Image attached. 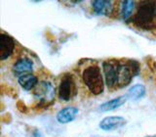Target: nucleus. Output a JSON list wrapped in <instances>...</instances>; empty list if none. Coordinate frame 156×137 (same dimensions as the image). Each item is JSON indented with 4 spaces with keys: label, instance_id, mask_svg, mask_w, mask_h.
I'll return each mask as SVG.
<instances>
[{
    "label": "nucleus",
    "instance_id": "obj_1",
    "mask_svg": "<svg viewBox=\"0 0 156 137\" xmlns=\"http://www.w3.org/2000/svg\"><path fill=\"white\" fill-rule=\"evenodd\" d=\"M156 20V2L143 1L140 2L136 13L132 18V23L136 27L143 28H150L155 24Z\"/></svg>",
    "mask_w": 156,
    "mask_h": 137
},
{
    "label": "nucleus",
    "instance_id": "obj_2",
    "mask_svg": "<svg viewBox=\"0 0 156 137\" xmlns=\"http://www.w3.org/2000/svg\"><path fill=\"white\" fill-rule=\"evenodd\" d=\"M83 81L93 94L99 95L104 91V78L101 68L97 65L87 67L82 73Z\"/></svg>",
    "mask_w": 156,
    "mask_h": 137
},
{
    "label": "nucleus",
    "instance_id": "obj_3",
    "mask_svg": "<svg viewBox=\"0 0 156 137\" xmlns=\"http://www.w3.org/2000/svg\"><path fill=\"white\" fill-rule=\"evenodd\" d=\"M119 65L120 62L116 60H109L102 64L105 84L108 88H114L117 86Z\"/></svg>",
    "mask_w": 156,
    "mask_h": 137
},
{
    "label": "nucleus",
    "instance_id": "obj_4",
    "mask_svg": "<svg viewBox=\"0 0 156 137\" xmlns=\"http://www.w3.org/2000/svg\"><path fill=\"white\" fill-rule=\"evenodd\" d=\"M77 94L75 81L70 75H66L58 86V97L63 101H69Z\"/></svg>",
    "mask_w": 156,
    "mask_h": 137
},
{
    "label": "nucleus",
    "instance_id": "obj_5",
    "mask_svg": "<svg viewBox=\"0 0 156 137\" xmlns=\"http://www.w3.org/2000/svg\"><path fill=\"white\" fill-rule=\"evenodd\" d=\"M55 88L50 81H41L35 87L34 95L39 98L41 103H48L55 98Z\"/></svg>",
    "mask_w": 156,
    "mask_h": 137
},
{
    "label": "nucleus",
    "instance_id": "obj_6",
    "mask_svg": "<svg viewBox=\"0 0 156 137\" xmlns=\"http://www.w3.org/2000/svg\"><path fill=\"white\" fill-rule=\"evenodd\" d=\"M15 49L14 39L5 33L0 34V60L4 61L12 55Z\"/></svg>",
    "mask_w": 156,
    "mask_h": 137
},
{
    "label": "nucleus",
    "instance_id": "obj_7",
    "mask_svg": "<svg viewBox=\"0 0 156 137\" xmlns=\"http://www.w3.org/2000/svg\"><path fill=\"white\" fill-rule=\"evenodd\" d=\"M125 124H126V120L124 117L112 116V117H105L100 122V128L105 131H110V130L118 129Z\"/></svg>",
    "mask_w": 156,
    "mask_h": 137
},
{
    "label": "nucleus",
    "instance_id": "obj_8",
    "mask_svg": "<svg viewBox=\"0 0 156 137\" xmlns=\"http://www.w3.org/2000/svg\"><path fill=\"white\" fill-rule=\"evenodd\" d=\"M33 70V62L28 58H22L18 60L13 66L14 75L17 76H23L24 75H28Z\"/></svg>",
    "mask_w": 156,
    "mask_h": 137
},
{
    "label": "nucleus",
    "instance_id": "obj_9",
    "mask_svg": "<svg viewBox=\"0 0 156 137\" xmlns=\"http://www.w3.org/2000/svg\"><path fill=\"white\" fill-rule=\"evenodd\" d=\"M79 110L75 107H68L65 108V109L61 110L58 113L57 115V120L62 124H68L72 120H75V117H77Z\"/></svg>",
    "mask_w": 156,
    "mask_h": 137
},
{
    "label": "nucleus",
    "instance_id": "obj_10",
    "mask_svg": "<svg viewBox=\"0 0 156 137\" xmlns=\"http://www.w3.org/2000/svg\"><path fill=\"white\" fill-rule=\"evenodd\" d=\"M92 7L96 14L101 15V16H109L113 10V3L111 1H106V0L105 1L97 0V1L92 2Z\"/></svg>",
    "mask_w": 156,
    "mask_h": 137
},
{
    "label": "nucleus",
    "instance_id": "obj_11",
    "mask_svg": "<svg viewBox=\"0 0 156 137\" xmlns=\"http://www.w3.org/2000/svg\"><path fill=\"white\" fill-rule=\"evenodd\" d=\"M127 95L126 96H120V97H117L112 99L110 101H107L104 104H101L100 106V111L101 112H110V111H113L120 108L121 106H123L125 104V102L127 100Z\"/></svg>",
    "mask_w": 156,
    "mask_h": 137
},
{
    "label": "nucleus",
    "instance_id": "obj_12",
    "mask_svg": "<svg viewBox=\"0 0 156 137\" xmlns=\"http://www.w3.org/2000/svg\"><path fill=\"white\" fill-rule=\"evenodd\" d=\"M19 83L24 90H31L33 88H35L36 85L38 84V80L32 73H28V75L20 76Z\"/></svg>",
    "mask_w": 156,
    "mask_h": 137
},
{
    "label": "nucleus",
    "instance_id": "obj_13",
    "mask_svg": "<svg viewBox=\"0 0 156 137\" xmlns=\"http://www.w3.org/2000/svg\"><path fill=\"white\" fill-rule=\"evenodd\" d=\"M144 95H145V87L140 84H136L134 86H132L128 90V93H127V97L130 100L133 101L140 100Z\"/></svg>",
    "mask_w": 156,
    "mask_h": 137
},
{
    "label": "nucleus",
    "instance_id": "obj_14",
    "mask_svg": "<svg viewBox=\"0 0 156 137\" xmlns=\"http://www.w3.org/2000/svg\"><path fill=\"white\" fill-rule=\"evenodd\" d=\"M136 6V3L134 1H123L121 5V16L123 18V20L127 21L129 20L130 17L132 16V14L134 12V9Z\"/></svg>",
    "mask_w": 156,
    "mask_h": 137
},
{
    "label": "nucleus",
    "instance_id": "obj_15",
    "mask_svg": "<svg viewBox=\"0 0 156 137\" xmlns=\"http://www.w3.org/2000/svg\"><path fill=\"white\" fill-rule=\"evenodd\" d=\"M146 137H156V135H151V136H146Z\"/></svg>",
    "mask_w": 156,
    "mask_h": 137
}]
</instances>
